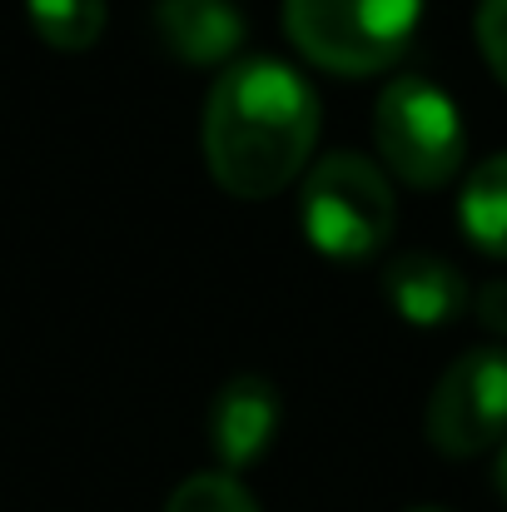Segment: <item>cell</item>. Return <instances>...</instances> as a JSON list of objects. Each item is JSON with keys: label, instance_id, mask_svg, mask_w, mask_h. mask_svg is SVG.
Returning <instances> with one entry per match:
<instances>
[{"label": "cell", "instance_id": "2", "mask_svg": "<svg viewBox=\"0 0 507 512\" xmlns=\"http://www.w3.org/2000/svg\"><path fill=\"white\" fill-rule=\"evenodd\" d=\"M423 20V0H284L289 40L334 75L388 70Z\"/></svg>", "mask_w": 507, "mask_h": 512}, {"label": "cell", "instance_id": "4", "mask_svg": "<svg viewBox=\"0 0 507 512\" xmlns=\"http://www.w3.org/2000/svg\"><path fill=\"white\" fill-rule=\"evenodd\" d=\"M393 189L363 155H329L304 184V234L329 259H368L393 239Z\"/></svg>", "mask_w": 507, "mask_h": 512}, {"label": "cell", "instance_id": "9", "mask_svg": "<svg viewBox=\"0 0 507 512\" xmlns=\"http://www.w3.org/2000/svg\"><path fill=\"white\" fill-rule=\"evenodd\" d=\"M458 219H463V234L483 254L507 259V155H493L468 174L463 199H458Z\"/></svg>", "mask_w": 507, "mask_h": 512}, {"label": "cell", "instance_id": "6", "mask_svg": "<svg viewBox=\"0 0 507 512\" xmlns=\"http://www.w3.org/2000/svg\"><path fill=\"white\" fill-rule=\"evenodd\" d=\"M274 433H279V393H274V383H264L254 373L229 378L219 388V398L209 403V448L224 463V473L254 468L269 453Z\"/></svg>", "mask_w": 507, "mask_h": 512}, {"label": "cell", "instance_id": "11", "mask_svg": "<svg viewBox=\"0 0 507 512\" xmlns=\"http://www.w3.org/2000/svg\"><path fill=\"white\" fill-rule=\"evenodd\" d=\"M165 512H259V503L234 473H194L174 488Z\"/></svg>", "mask_w": 507, "mask_h": 512}, {"label": "cell", "instance_id": "13", "mask_svg": "<svg viewBox=\"0 0 507 512\" xmlns=\"http://www.w3.org/2000/svg\"><path fill=\"white\" fill-rule=\"evenodd\" d=\"M478 319H483L493 334H507V279H493V284L478 294Z\"/></svg>", "mask_w": 507, "mask_h": 512}, {"label": "cell", "instance_id": "15", "mask_svg": "<svg viewBox=\"0 0 507 512\" xmlns=\"http://www.w3.org/2000/svg\"><path fill=\"white\" fill-rule=\"evenodd\" d=\"M413 512H448V508H413Z\"/></svg>", "mask_w": 507, "mask_h": 512}, {"label": "cell", "instance_id": "1", "mask_svg": "<svg viewBox=\"0 0 507 512\" xmlns=\"http://www.w3.org/2000/svg\"><path fill=\"white\" fill-rule=\"evenodd\" d=\"M319 145V95L284 60L229 65L204 100V160L239 199H269Z\"/></svg>", "mask_w": 507, "mask_h": 512}, {"label": "cell", "instance_id": "12", "mask_svg": "<svg viewBox=\"0 0 507 512\" xmlns=\"http://www.w3.org/2000/svg\"><path fill=\"white\" fill-rule=\"evenodd\" d=\"M478 45H483L488 70L507 90V0H483L478 5Z\"/></svg>", "mask_w": 507, "mask_h": 512}, {"label": "cell", "instance_id": "10", "mask_svg": "<svg viewBox=\"0 0 507 512\" xmlns=\"http://www.w3.org/2000/svg\"><path fill=\"white\" fill-rule=\"evenodd\" d=\"M30 25L55 50H90L105 30V0H25Z\"/></svg>", "mask_w": 507, "mask_h": 512}, {"label": "cell", "instance_id": "14", "mask_svg": "<svg viewBox=\"0 0 507 512\" xmlns=\"http://www.w3.org/2000/svg\"><path fill=\"white\" fill-rule=\"evenodd\" d=\"M498 493H503V503H507V448H503V458H498Z\"/></svg>", "mask_w": 507, "mask_h": 512}, {"label": "cell", "instance_id": "5", "mask_svg": "<svg viewBox=\"0 0 507 512\" xmlns=\"http://www.w3.org/2000/svg\"><path fill=\"white\" fill-rule=\"evenodd\" d=\"M507 433V353L473 348L433 388L428 443L443 458H478Z\"/></svg>", "mask_w": 507, "mask_h": 512}, {"label": "cell", "instance_id": "7", "mask_svg": "<svg viewBox=\"0 0 507 512\" xmlns=\"http://www.w3.org/2000/svg\"><path fill=\"white\" fill-rule=\"evenodd\" d=\"M155 25L169 55L189 65H224L244 45V10L234 0H160Z\"/></svg>", "mask_w": 507, "mask_h": 512}, {"label": "cell", "instance_id": "8", "mask_svg": "<svg viewBox=\"0 0 507 512\" xmlns=\"http://www.w3.org/2000/svg\"><path fill=\"white\" fill-rule=\"evenodd\" d=\"M388 299L413 329H443L468 309V279L438 254H403L388 264Z\"/></svg>", "mask_w": 507, "mask_h": 512}, {"label": "cell", "instance_id": "3", "mask_svg": "<svg viewBox=\"0 0 507 512\" xmlns=\"http://www.w3.org/2000/svg\"><path fill=\"white\" fill-rule=\"evenodd\" d=\"M373 140H378L383 165L413 189L448 184L463 165V150H468L458 105L433 80H418V75H403L378 95Z\"/></svg>", "mask_w": 507, "mask_h": 512}]
</instances>
